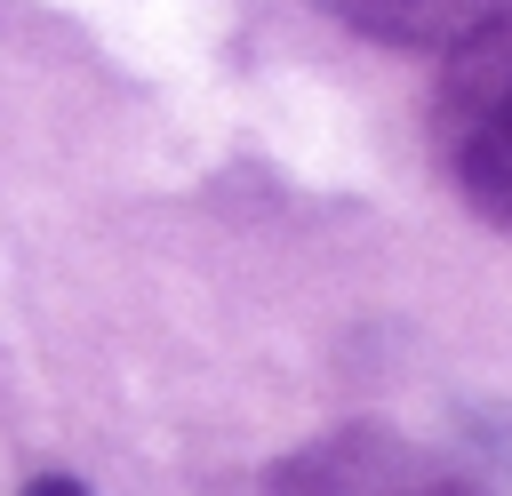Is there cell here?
<instances>
[{"mask_svg":"<svg viewBox=\"0 0 512 496\" xmlns=\"http://www.w3.org/2000/svg\"><path fill=\"white\" fill-rule=\"evenodd\" d=\"M440 136L464 200L496 224H512V24L480 16L456 40V72L440 96Z\"/></svg>","mask_w":512,"mask_h":496,"instance_id":"6da1fadb","label":"cell"},{"mask_svg":"<svg viewBox=\"0 0 512 496\" xmlns=\"http://www.w3.org/2000/svg\"><path fill=\"white\" fill-rule=\"evenodd\" d=\"M424 496H480V488H472V480H456V472H448V464H440V480H432V488H424Z\"/></svg>","mask_w":512,"mask_h":496,"instance_id":"5b68a950","label":"cell"},{"mask_svg":"<svg viewBox=\"0 0 512 496\" xmlns=\"http://www.w3.org/2000/svg\"><path fill=\"white\" fill-rule=\"evenodd\" d=\"M432 480H440V464L424 448H408L400 432L344 424V432L296 448L272 472V496H424Z\"/></svg>","mask_w":512,"mask_h":496,"instance_id":"7a4b0ae2","label":"cell"},{"mask_svg":"<svg viewBox=\"0 0 512 496\" xmlns=\"http://www.w3.org/2000/svg\"><path fill=\"white\" fill-rule=\"evenodd\" d=\"M24 496H88V488H80V480H64V472H40Z\"/></svg>","mask_w":512,"mask_h":496,"instance_id":"277c9868","label":"cell"},{"mask_svg":"<svg viewBox=\"0 0 512 496\" xmlns=\"http://www.w3.org/2000/svg\"><path fill=\"white\" fill-rule=\"evenodd\" d=\"M360 32H392V40H464L488 8L480 0H336Z\"/></svg>","mask_w":512,"mask_h":496,"instance_id":"3957f363","label":"cell"}]
</instances>
